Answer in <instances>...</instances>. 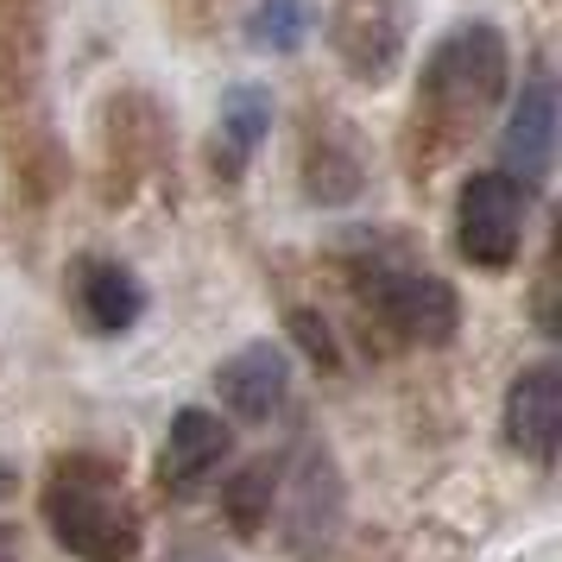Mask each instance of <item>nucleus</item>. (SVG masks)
Wrapping results in <instances>:
<instances>
[{
  "label": "nucleus",
  "instance_id": "1",
  "mask_svg": "<svg viewBox=\"0 0 562 562\" xmlns=\"http://www.w3.org/2000/svg\"><path fill=\"white\" fill-rule=\"evenodd\" d=\"M38 506H45L52 537L77 562H133L146 543V525L121 493V468L102 456H64L38 493Z\"/></svg>",
  "mask_w": 562,
  "mask_h": 562
},
{
  "label": "nucleus",
  "instance_id": "2",
  "mask_svg": "<svg viewBox=\"0 0 562 562\" xmlns=\"http://www.w3.org/2000/svg\"><path fill=\"white\" fill-rule=\"evenodd\" d=\"M506 82H512V57L493 26H456L424 64V95L456 127H474L481 114H493L506 102Z\"/></svg>",
  "mask_w": 562,
  "mask_h": 562
},
{
  "label": "nucleus",
  "instance_id": "3",
  "mask_svg": "<svg viewBox=\"0 0 562 562\" xmlns=\"http://www.w3.org/2000/svg\"><path fill=\"white\" fill-rule=\"evenodd\" d=\"M360 297L380 310V323L398 341H417V348H442L449 335L461 329V304L456 291H449V279H436V272H424V266H411V259H360Z\"/></svg>",
  "mask_w": 562,
  "mask_h": 562
},
{
  "label": "nucleus",
  "instance_id": "4",
  "mask_svg": "<svg viewBox=\"0 0 562 562\" xmlns=\"http://www.w3.org/2000/svg\"><path fill=\"white\" fill-rule=\"evenodd\" d=\"M525 209H531V190L512 171L468 178L456 196V254L481 272H506L525 247Z\"/></svg>",
  "mask_w": 562,
  "mask_h": 562
},
{
  "label": "nucleus",
  "instance_id": "5",
  "mask_svg": "<svg viewBox=\"0 0 562 562\" xmlns=\"http://www.w3.org/2000/svg\"><path fill=\"white\" fill-rule=\"evenodd\" d=\"M329 38L341 52V70L360 82H385L405 57L411 7L405 0H341L329 20Z\"/></svg>",
  "mask_w": 562,
  "mask_h": 562
},
{
  "label": "nucleus",
  "instance_id": "6",
  "mask_svg": "<svg viewBox=\"0 0 562 562\" xmlns=\"http://www.w3.org/2000/svg\"><path fill=\"white\" fill-rule=\"evenodd\" d=\"M506 442L525 461L550 468L562 449V373L557 360H537L506 385Z\"/></svg>",
  "mask_w": 562,
  "mask_h": 562
},
{
  "label": "nucleus",
  "instance_id": "7",
  "mask_svg": "<svg viewBox=\"0 0 562 562\" xmlns=\"http://www.w3.org/2000/svg\"><path fill=\"white\" fill-rule=\"evenodd\" d=\"M215 398L240 417V424H272L291 398V355L279 341H247L240 355L215 367Z\"/></svg>",
  "mask_w": 562,
  "mask_h": 562
},
{
  "label": "nucleus",
  "instance_id": "8",
  "mask_svg": "<svg viewBox=\"0 0 562 562\" xmlns=\"http://www.w3.org/2000/svg\"><path fill=\"white\" fill-rule=\"evenodd\" d=\"M499 171L525 183H543L550 178V158H557V82L550 77H531L518 89V102L506 114V133H499Z\"/></svg>",
  "mask_w": 562,
  "mask_h": 562
},
{
  "label": "nucleus",
  "instance_id": "9",
  "mask_svg": "<svg viewBox=\"0 0 562 562\" xmlns=\"http://www.w3.org/2000/svg\"><path fill=\"white\" fill-rule=\"evenodd\" d=\"M234 449V430L203 405H183L171 417V430H165V449H158V486H171V493H190V486H203Z\"/></svg>",
  "mask_w": 562,
  "mask_h": 562
},
{
  "label": "nucleus",
  "instance_id": "10",
  "mask_svg": "<svg viewBox=\"0 0 562 562\" xmlns=\"http://www.w3.org/2000/svg\"><path fill=\"white\" fill-rule=\"evenodd\" d=\"M77 316L95 335H127L146 316V284L121 259H82L77 266Z\"/></svg>",
  "mask_w": 562,
  "mask_h": 562
},
{
  "label": "nucleus",
  "instance_id": "11",
  "mask_svg": "<svg viewBox=\"0 0 562 562\" xmlns=\"http://www.w3.org/2000/svg\"><path fill=\"white\" fill-rule=\"evenodd\" d=\"M284 518H291V550L297 557H316L323 543L341 525V481L323 456H304L297 481H291V499H284Z\"/></svg>",
  "mask_w": 562,
  "mask_h": 562
},
{
  "label": "nucleus",
  "instance_id": "12",
  "mask_svg": "<svg viewBox=\"0 0 562 562\" xmlns=\"http://www.w3.org/2000/svg\"><path fill=\"white\" fill-rule=\"evenodd\" d=\"M272 127V95L254 89V82H234L228 102H222V121H215V146H222V178H240L254 146Z\"/></svg>",
  "mask_w": 562,
  "mask_h": 562
},
{
  "label": "nucleus",
  "instance_id": "13",
  "mask_svg": "<svg viewBox=\"0 0 562 562\" xmlns=\"http://www.w3.org/2000/svg\"><path fill=\"white\" fill-rule=\"evenodd\" d=\"M279 506V461H247L228 486H222V512H228L234 537H259L266 518Z\"/></svg>",
  "mask_w": 562,
  "mask_h": 562
},
{
  "label": "nucleus",
  "instance_id": "14",
  "mask_svg": "<svg viewBox=\"0 0 562 562\" xmlns=\"http://www.w3.org/2000/svg\"><path fill=\"white\" fill-rule=\"evenodd\" d=\"M310 32V0H254L247 13V45L259 52H297Z\"/></svg>",
  "mask_w": 562,
  "mask_h": 562
},
{
  "label": "nucleus",
  "instance_id": "15",
  "mask_svg": "<svg viewBox=\"0 0 562 562\" xmlns=\"http://www.w3.org/2000/svg\"><path fill=\"white\" fill-rule=\"evenodd\" d=\"M291 335H297V348H304L323 373H335L341 367V348H335V329L316 316V310H291Z\"/></svg>",
  "mask_w": 562,
  "mask_h": 562
},
{
  "label": "nucleus",
  "instance_id": "16",
  "mask_svg": "<svg viewBox=\"0 0 562 562\" xmlns=\"http://www.w3.org/2000/svg\"><path fill=\"white\" fill-rule=\"evenodd\" d=\"M0 493H13V468L7 461H0Z\"/></svg>",
  "mask_w": 562,
  "mask_h": 562
},
{
  "label": "nucleus",
  "instance_id": "17",
  "mask_svg": "<svg viewBox=\"0 0 562 562\" xmlns=\"http://www.w3.org/2000/svg\"><path fill=\"white\" fill-rule=\"evenodd\" d=\"M0 562H13V557H7V550H0Z\"/></svg>",
  "mask_w": 562,
  "mask_h": 562
}]
</instances>
